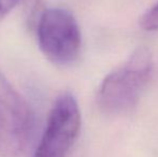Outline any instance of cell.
<instances>
[{"label": "cell", "mask_w": 158, "mask_h": 157, "mask_svg": "<svg viewBox=\"0 0 158 157\" xmlns=\"http://www.w3.org/2000/svg\"><path fill=\"white\" fill-rule=\"evenodd\" d=\"M153 71V58L141 48L104 78L98 92V105L110 114L128 112L137 105Z\"/></svg>", "instance_id": "6da1fadb"}, {"label": "cell", "mask_w": 158, "mask_h": 157, "mask_svg": "<svg viewBox=\"0 0 158 157\" xmlns=\"http://www.w3.org/2000/svg\"><path fill=\"white\" fill-rule=\"evenodd\" d=\"M35 128L30 103L0 72V157H22Z\"/></svg>", "instance_id": "7a4b0ae2"}, {"label": "cell", "mask_w": 158, "mask_h": 157, "mask_svg": "<svg viewBox=\"0 0 158 157\" xmlns=\"http://www.w3.org/2000/svg\"><path fill=\"white\" fill-rule=\"evenodd\" d=\"M37 40L43 55L57 66H68L81 52L82 37L79 24L67 9L48 8L37 24Z\"/></svg>", "instance_id": "3957f363"}, {"label": "cell", "mask_w": 158, "mask_h": 157, "mask_svg": "<svg viewBox=\"0 0 158 157\" xmlns=\"http://www.w3.org/2000/svg\"><path fill=\"white\" fill-rule=\"evenodd\" d=\"M81 129V112L70 93L55 100L33 157H66Z\"/></svg>", "instance_id": "277c9868"}, {"label": "cell", "mask_w": 158, "mask_h": 157, "mask_svg": "<svg viewBox=\"0 0 158 157\" xmlns=\"http://www.w3.org/2000/svg\"><path fill=\"white\" fill-rule=\"evenodd\" d=\"M140 26L146 31L158 30V2L142 15Z\"/></svg>", "instance_id": "5b68a950"}, {"label": "cell", "mask_w": 158, "mask_h": 157, "mask_svg": "<svg viewBox=\"0 0 158 157\" xmlns=\"http://www.w3.org/2000/svg\"><path fill=\"white\" fill-rule=\"evenodd\" d=\"M22 0H0V21L8 16Z\"/></svg>", "instance_id": "8992f818"}]
</instances>
